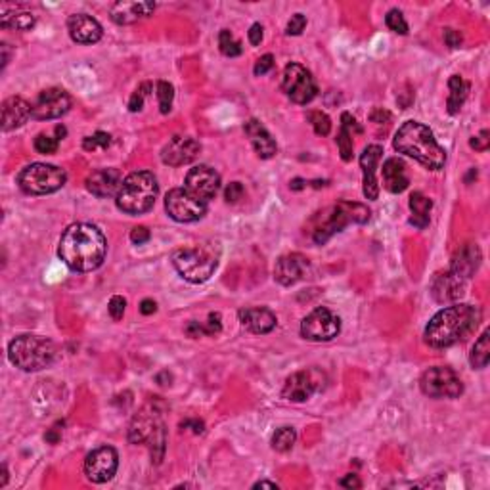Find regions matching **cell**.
I'll use <instances>...</instances> for the list:
<instances>
[{"label": "cell", "mask_w": 490, "mask_h": 490, "mask_svg": "<svg viewBox=\"0 0 490 490\" xmlns=\"http://www.w3.org/2000/svg\"><path fill=\"white\" fill-rule=\"evenodd\" d=\"M108 253L104 234L92 224L77 222L61 234L58 257L75 272H92L102 266Z\"/></svg>", "instance_id": "obj_1"}, {"label": "cell", "mask_w": 490, "mask_h": 490, "mask_svg": "<svg viewBox=\"0 0 490 490\" xmlns=\"http://www.w3.org/2000/svg\"><path fill=\"white\" fill-rule=\"evenodd\" d=\"M483 312L473 305H452L439 311L425 328V343L433 349L452 347L477 329Z\"/></svg>", "instance_id": "obj_2"}, {"label": "cell", "mask_w": 490, "mask_h": 490, "mask_svg": "<svg viewBox=\"0 0 490 490\" xmlns=\"http://www.w3.org/2000/svg\"><path fill=\"white\" fill-rule=\"evenodd\" d=\"M393 146L399 154L412 157L431 171H441L446 163V151L439 146L433 132L418 121H406L396 131Z\"/></svg>", "instance_id": "obj_3"}, {"label": "cell", "mask_w": 490, "mask_h": 490, "mask_svg": "<svg viewBox=\"0 0 490 490\" xmlns=\"http://www.w3.org/2000/svg\"><path fill=\"white\" fill-rule=\"evenodd\" d=\"M370 221V209L354 201H339L318 211L309 221L311 238L316 245L328 244L335 234L343 232L349 224H366Z\"/></svg>", "instance_id": "obj_4"}, {"label": "cell", "mask_w": 490, "mask_h": 490, "mask_svg": "<svg viewBox=\"0 0 490 490\" xmlns=\"http://www.w3.org/2000/svg\"><path fill=\"white\" fill-rule=\"evenodd\" d=\"M8 359L16 368L24 371H41L52 366L58 359L54 341L42 335H18L8 347Z\"/></svg>", "instance_id": "obj_5"}, {"label": "cell", "mask_w": 490, "mask_h": 490, "mask_svg": "<svg viewBox=\"0 0 490 490\" xmlns=\"http://www.w3.org/2000/svg\"><path fill=\"white\" fill-rule=\"evenodd\" d=\"M159 184L156 176L148 171H136L123 180L115 201L126 215H144L156 205Z\"/></svg>", "instance_id": "obj_6"}, {"label": "cell", "mask_w": 490, "mask_h": 490, "mask_svg": "<svg viewBox=\"0 0 490 490\" xmlns=\"http://www.w3.org/2000/svg\"><path fill=\"white\" fill-rule=\"evenodd\" d=\"M173 264L184 280L204 284L213 276L219 264V249L215 244L180 247L173 253Z\"/></svg>", "instance_id": "obj_7"}, {"label": "cell", "mask_w": 490, "mask_h": 490, "mask_svg": "<svg viewBox=\"0 0 490 490\" xmlns=\"http://www.w3.org/2000/svg\"><path fill=\"white\" fill-rule=\"evenodd\" d=\"M129 443L132 444H148L151 450V461L159 464L165 454V425L161 421V414L154 404L144 408L142 412L134 416L129 427Z\"/></svg>", "instance_id": "obj_8"}, {"label": "cell", "mask_w": 490, "mask_h": 490, "mask_svg": "<svg viewBox=\"0 0 490 490\" xmlns=\"http://www.w3.org/2000/svg\"><path fill=\"white\" fill-rule=\"evenodd\" d=\"M66 180L67 174L64 169L48 165V163H33L18 174L19 188L31 196L54 194L66 184Z\"/></svg>", "instance_id": "obj_9"}, {"label": "cell", "mask_w": 490, "mask_h": 490, "mask_svg": "<svg viewBox=\"0 0 490 490\" xmlns=\"http://www.w3.org/2000/svg\"><path fill=\"white\" fill-rule=\"evenodd\" d=\"M421 393L431 399H458L464 393V383L454 370L435 366L425 371L419 379Z\"/></svg>", "instance_id": "obj_10"}, {"label": "cell", "mask_w": 490, "mask_h": 490, "mask_svg": "<svg viewBox=\"0 0 490 490\" xmlns=\"http://www.w3.org/2000/svg\"><path fill=\"white\" fill-rule=\"evenodd\" d=\"M165 211L176 222H196L207 213V201L188 188H174L165 198Z\"/></svg>", "instance_id": "obj_11"}, {"label": "cell", "mask_w": 490, "mask_h": 490, "mask_svg": "<svg viewBox=\"0 0 490 490\" xmlns=\"http://www.w3.org/2000/svg\"><path fill=\"white\" fill-rule=\"evenodd\" d=\"M281 89L291 102L301 104V106L312 102L318 94V84L312 77V73L301 64L286 66L284 75H281Z\"/></svg>", "instance_id": "obj_12"}, {"label": "cell", "mask_w": 490, "mask_h": 490, "mask_svg": "<svg viewBox=\"0 0 490 490\" xmlns=\"http://www.w3.org/2000/svg\"><path fill=\"white\" fill-rule=\"evenodd\" d=\"M341 331V320L326 306H318L301 322V335L309 341H331Z\"/></svg>", "instance_id": "obj_13"}, {"label": "cell", "mask_w": 490, "mask_h": 490, "mask_svg": "<svg viewBox=\"0 0 490 490\" xmlns=\"http://www.w3.org/2000/svg\"><path fill=\"white\" fill-rule=\"evenodd\" d=\"M119 467V454L117 450L111 446H100V449L92 450L86 460H84V475L89 481L96 484L108 483L109 479H114Z\"/></svg>", "instance_id": "obj_14"}, {"label": "cell", "mask_w": 490, "mask_h": 490, "mask_svg": "<svg viewBox=\"0 0 490 490\" xmlns=\"http://www.w3.org/2000/svg\"><path fill=\"white\" fill-rule=\"evenodd\" d=\"M324 376L318 370H301L295 371L286 379L281 396L291 402L309 401L316 391L322 389Z\"/></svg>", "instance_id": "obj_15"}, {"label": "cell", "mask_w": 490, "mask_h": 490, "mask_svg": "<svg viewBox=\"0 0 490 490\" xmlns=\"http://www.w3.org/2000/svg\"><path fill=\"white\" fill-rule=\"evenodd\" d=\"M71 108V98L64 89H46L42 90L36 102L33 104V119L50 121L66 115Z\"/></svg>", "instance_id": "obj_16"}, {"label": "cell", "mask_w": 490, "mask_h": 490, "mask_svg": "<svg viewBox=\"0 0 490 490\" xmlns=\"http://www.w3.org/2000/svg\"><path fill=\"white\" fill-rule=\"evenodd\" d=\"M201 151V144L191 136H173L161 150V159L165 165L182 167L191 163Z\"/></svg>", "instance_id": "obj_17"}, {"label": "cell", "mask_w": 490, "mask_h": 490, "mask_svg": "<svg viewBox=\"0 0 490 490\" xmlns=\"http://www.w3.org/2000/svg\"><path fill=\"white\" fill-rule=\"evenodd\" d=\"M186 188L205 201H209L215 198L216 191L221 188V174L209 165H198V167L190 169L186 174Z\"/></svg>", "instance_id": "obj_18"}, {"label": "cell", "mask_w": 490, "mask_h": 490, "mask_svg": "<svg viewBox=\"0 0 490 490\" xmlns=\"http://www.w3.org/2000/svg\"><path fill=\"white\" fill-rule=\"evenodd\" d=\"M431 295L436 303L446 305V303H456L464 297V289H466V280H461L460 276H456L452 270L446 272H436L431 280Z\"/></svg>", "instance_id": "obj_19"}, {"label": "cell", "mask_w": 490, "mask_h": 490, "mask_svg": "<svg viewBox=\"0 0 490 490\" xmlns=\"http://www.w3.org/2000/svg\"><path fill=\"white\" fill-rule=\"evenodd\" d=\"M311 270V263L305 255L301 253H289L284 257L278 259V263L274 266V280L280 286H295L297 281H301L309 274Z\"/></svg>", "instance_id": "obj_20"}, {"label": "cell", "mask_w": 490, "mask_h": 490, "mask_svg": "<svg viewBox=\"0 0 490 490\" xmlns=\"http://www.w3.org/2000/svg\"><path fill=\"white\" fill-rule=\"evenodd\" d=\"M383 148L377 144H371L368 148H364L362 156H360V167H362V190H364L366 199H377L379 196V186H377L376 179V169L377 163L381 161Z\"/></svg>", "instance_id": "obj_21"}, {"label": "cell", "mask_w": 490, "mask_h": 490, "mask_svg": "<svg viewBox=\"0 0 490 490\" xmlns=\"http://www.w3.org/2000/svg\"><path fill=\"white\" fill-rule=\"evenodd\" d=\"M121 184H123V176H121L119 169H98L94 173L89 174L86 179V190L96 196V198H111L117 196Z\"/></svg>", "instance_id": "obj_22"}, {"label": "cell", "mask_w": 490, "mask_h": 490, "mask_svg": "<svg viewBox=\"0 0 490 490\" xmlns=\"http://www.w3.org/2000/svg\"><path fill=\"white\" fill-rule=\"evenodd\" d=\"M67 31L73 41L79 44H94L102 39V25L98 24L92 16L86 14H73L67 19Z\"/></svg>", "instance_id": "obj_23"}, {"label": "cell", "mask_w": 490, "mask_h": 490, "mask_svg": "<svg viewBox=\"0 0 490 490\" xmlns=\"http://www.w3.org/2000/svg\"><path fill=\"white\" fill-rule=\"evenodd\" d=\"M33 115V106L21 96H10L2 102V131L10 132L27 123Z\"/></svg>", "instance_id": "obj_24"}, {"label": "cell", "mask_w": 490, "mask_h": 490, "mask_svg": "<svg viewBox=\"0 0 490 490\" xmlns=\"http://www.w3.org/2000/svg\"><path fill=\"white\" fill-rule=\"evenodd\" d=\"M481 259H483V255H481V249H479L477 245H461L460 249L454 253L452 261H450V270L456 276H460L461 280H469L471 276H475L479 266H481Z\"/></svg>", "instance_id": "obj_25"}, {"label": "cell", "mask_w": 490, "mask_h": 490, "mask_svg": "<svg viewBox=\"0 0 490 490\" xmlns=\"http://www.w3.org/2000/svg\"><path fill=\"white\" fill-rule=\"evenodd\" d=\"M154 10H156L154 2H115L109 10V16L115 24L131 25L140 19L150 18Z\"/></svg>", "instance_id": "obj_26"}, {"label": "cell", "mask_w": 490, "mask_h": 490, "mask_svg": "<svg viewBox=\"0 0 490 490\" xmlns=\"http://www.w3.org/2000/svg\"><path fill=\"white\" fill-rule=\"evenodd\" d=\"M239 322L244 326L247 331L257 335L270 334L272 329L276 328V316L274 312L269 311V309H263V306H255V309H241L238 312Z\"/></svg>", "instance_id": "obj_27"}, {"label": "cell", "mask_w": 490, "mask_h": 490, "mask_svg": "<svg viewBox=\"0 0 490 490\" xmlns=\"http://www.w3.org/2000/svg\"><path fill=\"white\" fill-rule=\"evenodd\" d=\"M244 129L245 134L251 140L253 150L257 151V156L261 159H270V157L276 156L278 146H276V140L272 138V134L266 131V126L261 125L257 119H249L245 123Z\"/></svg>", "instance_id": "obj_28"}, {"label": "cell", "mask_w": 490, "mask_h": 490, "mask_svg": "<svg viewBox=\"0 0 490 490\" xmlns=\"http://www.w3.org/2000/svg\"><path fill=\"white\" fill-rule=\"evenodd\" d=\"M383 186L385 190L391 194H401L408 188L410 179H408L406 165L399 157H389L387 161L383 163Z\"/></svg>", "instance_id": "obj_29"}, {"label": "cell", "mask_w": 490, "mask_h": 490, "mask_svg": "<svg viewBox=\"0 0 490 490\" xmlns=\"http://www.w3.org/2000/svg\"><path fill=\"white\" fill-rule=\"evenodd\" d=\"M353 132L362 134V126L356 123L353 115L345 111V114L341 115V129L339 134H337V146H339V154L343 161H351L353 159Z\"/></svg>", "instance_id": "obj_30"}, {"label": "cell", "mask_w": 490, "mask_h": 490, "mask_svg": "<svg viewBox=\"0 0 490 490\" xmlns=\"http://www.w3.org/2000/svg\"><path fill=\"white\" fill-rule=\"evenodd\" d=\"M433 209V201L429 198H425L421 191H414L410 196V211H412V216H410V224L418 230H424L427 224H429V213Z\"/></svg>", "instance_id": "obj_31"}, {"label": "cell", "mask_w": 490, "mask_h": 490, "mask_svg": "<svg viewBox=\"0 0 490 490\" xmlns=\"http://www.w3.org/2000/svg\"><path fill=\"white\" fill-rule=\"evenodd\" d=\"M449 100H446V108L450 115H456L466 102L467 92H469V83H466L460 75H452L449 81Z\"/></svg>", "instance_id": "obj_32"}, {"label": "cell", "mask_w": 490, "mask_h": 490, "mask_svg": "<svg viewBox=\"0 0 490 490\" xmlns=\"http://www.w3.org/2000/svg\"><path fill=\"white\" fill-rule=\"evenodd\" d=\"M490 360V337L489 331H483L481 337L475 341V345L471 349V354H469V362H471L473 370H483L486 368Z\"/></svg>", "instance_id": "obj_33"}, {"label": "cell", "mask_w": 490, "mask_h": 490, "mask_svg": "<svg viewBox=\"0 0 490 490\" xmlns=\"http://www.w3.org/2000/svg\"><path fill=\"white\" fill-rule=\"evenodd\" d=\"M35 16L29 12H4L0 18V27L2 29L29 31L35 25Z\"/></svg>", "instance_id": "obj_34"}, {"label": "cell", "mask_w": 490, "mask_h": 490, "mask_svg": "<svg viewBox=\"0 0 490 490\" xmlns=\"http://www.w3.org/2000/svg\"><path fill=\"white\" fill-rule=\"evenodd\" d=\"M295 441H297V433L293 427H280L272 436V449L276 452H287L293 449Z\"/></svg>", "instance_id": "obj_35"}, {"label": "cell", "mask_w": 490, "mask_h": 490, "mask_svg": "<svg viewBox=\"0 0 490 490\" xmlns=\"http://www.w3.org/2000/svg\"><path fill=\"white\" fill-rule=\"evenodd\" d=\"M219 48H221L222 54L228 56V58H236V56H239L244 52L241 42H239L228 29H222L221 33H219Z\"/></svg>", "instance_id": "obj_36"}, {"label": "cell", "mask_w": 490, "mask_h": 490, "mask_svg": "<svg viewBox=\"0 0 490 490\" xmlns=\"http://www.w3.org/2000/svg\"><path fill=\"white\" fill-rule=\"evenodd\" d=\"M173 84L167 83V81H159L157 83V100H159V109H161L163 115H167L171 111V108H173Z\"/></svg>", "instance_id": "obj_37"}, {"label": "cell", "mask_w": 490, "mask_h": 490, "mask_svg": "<svg viewBox=\"0 0 490 490\" xmlns=\"http://www.w3.org/2000/svg\"><path fill=\"white\" fill-rule=\"evenodd\" d=\"M111 146V136L108 132L98 131L94 132L92 136H86L83 140V148L86 151H96V150H108Z\"/></svg>", "instance_id": "obj_38"}, {"label": "cell", "mask_w": 490, "mask_h": 490, "mask_svg": "<svg viewBox=\"0 0 490 490\" xmlns=\"http://www.w3.org/2000/svg\"><path fill=\"white\" fill-rule=\"evenodd\" d=\"M58 144H60L58 138H52L48 136V134H44V132H41V134H36L35 136L33 146H35V150L39 151V154H42V156H52V154L58 151Z\"/></svg>", "instance_id": "obj_39"}, {"label": "cell", "mask_w": 490, "mask_h": 490, "mask_svg": "<svg viewBox=\"0 0 490 490\" xmlns=\"http://www.w3.org/2000/svg\"><path fill=\"white\" fill-rule=\"evenodd\" d=\"M309 121H311L312 129H314L318 136H328L329 131H331V121L324 111H311Z\"/></svg>", "instance_id": "obj_40"}, {"label": "cell", "mask_w": 490, "mask_h": 490, "mask_svg": "<svg viewBox=\"0 0 490 490\" xmlns=\"http://www.w3.org/2000/svg\"><path fill=\"white\" fill-rule=\"evenodd\" d=\"M385 24L391 31H395L399 35H408V24L404 16H402L401 10H389V14L385 16Z\"/></svg>", "instance_id": "obj_41"}, {"label": "cell", "mask_w": 490, "mask_h": 490, "mask_svg": "<svg viewBox=\"0 0 490 490\" xmlns=\"http://www.w3.org/2000/svg\"><path fill=\"white\" fill-rule=\"evenodd\" d=\"M150 89H151L150 83H144L142 86H138V89L132 92L131 100H129V109H131L132 114H136V111H142L144 100H146V96L150 94V92H148Z\"/></svg>", "instance_id": "obj_42"}, {"label": "cell", "mask_w": 490, "mask_h": 490, "mask_svg": "<svg viewBox=\"0 0 490 490\" xmlns=\"http://www.w3.org/2000/svg\"><path fill=\"white\" fill-rule=\"evenodd\" d=\"M305 27H306V18H305V16H303V14H295V16H291V19L287 21L286 33H287V35L297 36V35H301L303 31H305Z\"/></svg>", "instance_id": "obj_43"}, {"label": "cell", "mask_w": 490, "mask_h": 490, "mask_svg": "<svg viewBox=\"0 0 490 490\" xmlns=\"http://www.w3.org/2000/svg\"><path fill=\"white\" fill-rule=\"evenodd\" d=\"M125 306H126V301L123 299L121 295H115V297H111V301H109V305H108L109 316L114 318L115 322H117V320H121V318H123V314H125Z\"/></svg>", "instance_id": "obj_44"}, {"label": "cell", "mask_w": 490, "mask_h": 490, "mask_svg": "<svg viewBox=\"0 0 490 490\" xmlns=\"http://www.w3.org/2000/svg\"><path fill=\"white\" fill-rule=\"evenodd\" d=\"M244 198V186L241 182H230L224 190V199L228 204H238L239 199Z\"/></svg>", "instance_id": "obj_45"}, {"label": "cell", "mask_w": 490, "mask_h": 490, "mask_svg": "<svg viewBox=\"0 0 490 490\" xmlns=\"http://www.w3.org/2000/svg\"><path fill=\"white\" fill-rule=\"evenodd\" d=\"M272 67H274V56L264 54L263 58H259L257 60V64L253 67V73H255L257 77H261V75H266L269 71H272Z\"/></svg>", "instance_id": "obj_46"}, {"label": "cell", "mask_w": 490, "mask_h": 490, "mask_svg": "<svg viewBox=\"0 0 490 490\" xmlns=\"http://www.w3.org/2000/svg\"><path fill=\"white\" fill-rule=\"evenodd\" d=\"M204 329H205V335L221 334V329H222L221 314H219V312H211L209 318H207V322H204Z\"/></svg>", "instance_id": "obj_47"}, {"label": "cell", "mask_w": 490, "mask_h": 490, "mask_svg": "<svg viewBox=\"0 0 490 490\" xmlns=\"http://www.w3.org/2000/svg\"><path fill=\"white\" fill-rule=\"evenodd\" d=\"M489 136H490L489 131H481L477 134V136H473L471 140H469V146H471V148L475 151L489 150V144H490V138Z\"/></svg>", "instance_id": "obj_48"}, {"label": "cell", "mask_w": 490, "mask_h": 490, "mask_svg": "<svg viewBox=\"0 0 490 490\" xmlns=\"http://www.w3.org/2000/svg\"><path fill=\"white\" fill-rule=\"evenodd\" d=\"M151 234L146 226H136L131 230V241L134 245H144L146 241H150Z\"/></svg>", "instance_id": "obj_49"}, {"label": "cell", "mask_w": 490, "mask_h": 490, "mask_svg": "<svg viewBox=\"0 0 490 490\" xmlns=\"http://www.w3.org/2000/svg\"><path fill=\"white\" fill-rule=\"evenodd\" d=\"M461 35L460 31L456 29H444V42H446V46L449 48H460L461 46Z\"/></svg>", "instance_id": "obj_50"}, {"label": "cell", "mask_w": 490, "mask_h": 490, "mask_svg": "<svg viewBox=\"0 0 490 490\" xmlns=\"http://www.w3.org/2000/svg\"><path fill=\"white\" fill-rule=\"evenodd\" d=\"M339 484L343 489H360V486H362V481H360L356 473H349V475H345V477L341 479Z\"/></svg>", "instance_id": "obj_51"}, {"label": "cell", "mask_w": 490, "mask_h": 490, "mask_svg": "<svg viewBox=\"0 0 490 490\" xmlns=\"http://www.w3.org/2000/svg\"><path fill=\"white\" fill-rule=\"evenodd\" d=\"M186 334L190 335L191 339H199V337H205L204 322H190L186 326Z\"/></svg>", "instance_id": "obj_52"}, {"label": "cell", "mask_w": 490, "mask_h": 490, "mask_svg": "<svg viewBox=\"0 0 490 490\" xmlns=\"http://www.w3.org/2000/svg\"><path fill=\"white\" fill-rule=\"evenodd\" d=\"M247 36H249V42H251L253 46L261 44V41H263V25L253 24L251 29H249V33H247Z\"/></svg>", "instance_id": "obj_53"}, {"label": "cell", "mask_w": 490, "mask_h": 490, "mask_svg": "<svg viewBox=\"0 0 490 490\" xmlns=\"http://www.w3.org/2000/svg\"><path fill=\"white\" fill-rule=\"evenodd\" d=\"M180 427H182V429H188V427H191V431H194L196 435L204 433V421H198V419H186V421H182V424H180Z\"/></svg>", "instance_id": "obj_54"}, {"label": "cell", "mask_w": 490, "mask_h": 490, "mask_svg": "<svg viewBox=\"0 0 490 490\" xmlns=\"http://www.w3.org/2000/svg\"><path fill=\"white\" fill-rule=\"evenodd\" d=\"M156 311L157 303L154 299H144L142 303H140V312H142L144 316H150V314H154Z\"/></svg>", "instance_id": "obj_55"}, {"label": "cell", "mask_w": 490, "mask_h": 490, "mask_svg": "<svg viewBox=\"0 0 490 490\" xmlns=\"http://www.w3.org/2000/svg\"><path fill=\"white\" fill-rule=\"evenodd\" d=\"M370 119L374 121V123H383V121L391 119V114L385 111V109H374L370 115Z\"/></svg>", "instance_id": "obj_56"}, {"label": "cell", "mask_w": 490, "mask_h": 490, "mask_svg": "<svg viewBox=\"0 0 490 490\" xmlns=\"http://www.w3.org/2000/svg\"><path fill=\"white\" fill-rule=\"evenodd\" d=\"M156 381L165 387V385H171V381H173V376H171L169 371H161V374H157Z\"/></svg>", "instance_id": "obj_57"}, {"label": "cell", "mask_w": 490, "mask_h": 490, "mask_svg": "<svg viewBox=\"0 0 490 490\" xmlns=\"http://www.w3.org/2000/svg\"><path fill=\"white\" fill-rule=\"evenodd\" d=\"M60 431H58V429H54V427H52V429H50V431H48V433H46V435H44V439H46V441H48V443H50V444H56V443H58V441H60Z\"/></svg>", "instance_id": "obj_58"}, {"label": "cell", "mask_w": 490, "mask_h": 490, "mask_svg": "<svg viewBox=\"0 0 490 490\" xmlns=\"http://www.w3.org/2000/svg\"><path fill=\"white\" fill-rule=\"evenodd\" d=\"M0 50H2V69L8 66V60H10V52H8V44H2L0 46Z\"/></svg>", "instance_id": "obj_59"}, {"label": "cell", "mask_w": 490, "mask_h": 490, "mask_svg": "<svg viewBox=\"0 0 490 490\" xmlns=\"http://www.w3.org/2000/svg\"><path fill=\"white\" fill-rule=\"evenodd\" d=\"M289 186H291V190H303L305 188V180L303 179H295L289 182Z\"/></svg>", "instance_id": "obj_60"}, {"label": "cell", "mask_w": 490, "mask_h": 490, "mask_svg": "<svg viewBox=\"0 0 490 490\" xmlns=\"http://www.w3.org/2000/svg\"><path fill=\"white\" fill-rule=\"evenodd\" d=\"M255 489H278V484L269 483V481H261V483L255 484Z\"/></svg>", "instance_id": "obj_61"}, {"label": "cell", "mask_w": 490, "mask_h": 490, "mask_svg": "<svg viewBox=\"0 0 490 490\" xmlns=\"http://www.w3.org/2000/svg\"><path fill=\"white\" fill-rule=\"evenodd\" d=\"M56 134H58V140H64V138H66V134H67L66 126H61V125L56 126Z\"/></svg>", "instance_id": "obj_62"}, {"label": "cell", "mask_w": 490, "mask_h": 490, "mask_svg": "<svg viewBox=\"0 0 490 490\" xmlns=\"http://www.w3.org/2000/svg\"><path fill=\"white\" fill-rule=\"evenodd\" d=\"M8 483V471H6V466H2V481H0V486H6Z\"/></svg>", "instance_id": "obj_63"}]
</instances>
